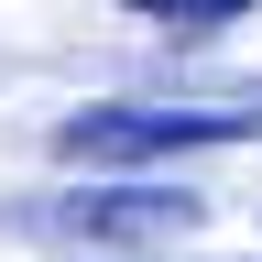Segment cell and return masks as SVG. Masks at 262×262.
I'll list each match as a JSON object with an SVG mask.
<instances>
[{
  "label": "cell",
  "mask_w": 262,
  "mask_h": 262,
  "mask_svg": "<svg viewBox=\"0 0 262 262\" xmlns=\"http://www.w3.org/2000/svg\"><path fill=\"white\" fill-rule=\"evenodd\" d=\"M251 131H262L251 98H98L55 120V164H153V153L251 142Z\"/></svg>",
  "instance_id": "cell-1"
},
{
  "label": "cell",
  "mask_w": 262,
  "mask_h": 262,
  "mask_svg": "<svg viewBox=\"0 0 262 262\" xmlns=\"http://www.w3.org/2000/svg\"><path fill=\"white\" fill-rule=\"evenodd\" d=\"M208 219V196L186 186H88V196H33L11 208L22 241H66V251H164Z\"/></svg>",
  "instance_id": "cell-2"
},
{
  "label": "cell",
  "mask_w": 262,
  "mask_h": 262,
  "mask_svg": "<svg viewBox=\"0 0 262 262\" xmlns=\"http://www.w3.org/2000/svg\"><path fill=\"white\" fill-rule=\"evenodd\" d=\"M131 22H164V33H219V22H251L262 0H120Z\"/></svg>",
  "instance_id": "cell-3"
}]
</instances>
